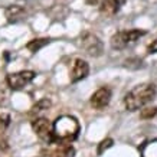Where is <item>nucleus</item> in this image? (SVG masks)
Returning a JSON list of instances; mask_svg holds the SVG:
<instances>
[{"label":"nucleus","instance_id":"1","mask_svg":"<svg viewBox=\"0 0 157 157\" xmlns=\"http://www.w3.org/2000/svg\"><path fill=\"white\" fill-rule=\"evenodd\" d=\"M81 125L74 115L65 114L53 121V138L56 143H71L79 134Z\"/></svg>","mask_w":157,"mask_h":157},{"label":"nucleus","instance_id":"2","mask_svg":"<svg viewBox=\"0 0 157 157\" xmlns=\"http://www.w3.org/2000/svg\"><path fill=\"white\" fill-rule=\"evenodd\" d=\"M156 97V85L146 82V84H140L136 88L127 92V95L124 97V105L125 108L130 111H137V109L143 108L146 104L154 100Z\"/></svg>","mask_w":157,"mask_h":157},{"label":"nucleus","instance_id":"3","mask_svg":"<svg viewBox=\"0 0 157 157\" xmlns=\"http://www.w3.org/2000/svg\"><path fill=\"white\" fill-rule=\"evenodd\" d=\"M146 32L140 30V29H131V30H121L113 35L111 38V46L114 49H124L125 46H128L130 43H134L136 40L144 36Z\"/></svg>","mask_w":157,"mask_h":157},{"label":"nucleus","instance_id":"4","mask_svg":"<svg viewBox=\"0 0 157 157\" xmlns=\"http://www.w3.org/2000/svg\"><path fill=\"white\" fill-rule=\"evenodd\" d=\"M36 78V72L33 71H19L14 72V74H10L6 78V82H7V86L13 91H19L22 88L30 84Z\"/></svg>","mask_w":157,"mask_h":157},{"label":"nucleus","instance_id":"5","mask_svg":"<svg viewBox=\"0 0 157 157\" xmlns=\"http://www.w3.org/2000/svg\"><path fill=\"white\" fill-rule=\"evenodd\" d=\"M79 45L90 56H101L102 51H104V46H102V42L100 40V38L97 35L88 33V32L82 33Z\"/></svg>","mask_w":157,"mask_h":157},{"label":"nucleus","instance_id":"6","mask_svg":"<svg viewBox=\"0 0 157 157\" xmlns=\"http://www.w3.org/2000/svg\"><path fill=\"white\" fill-rule=\"evenodd\" d=\"M32 128H33L35 134H36L42 141H45V143H52V141H55V138H53V124L49 123L48 118L39 117V118L33 120V121H32Z\"/></svg>","mask_w":157,"mask_h":157},{"label":"nucleus","instance_id":"7","mask_svg":"<svg viewBox=\"0 0 157 157\" xmlns=\"http://www.w3.org/2000/svg\"><path fill=\"white\" fill-rule=\"evenodd\" d=\"M90 74V65L88 62L81 59V58H76L74 63H72V69H71V82L72 84H76V82L82 81L84 78H86Z\"/></svg>","mask_w":157,"mask_h":157},{"label":"nucleus","instance_id":"8","mask_svg":"<svg viewBox=\"0 0 157 157\" xmlns=\"http://www.w3.org/2000/svg\"><path fill=\"white\" fill-rule=\"evenodd\" d=\"M91 105L95 109H102L109 104L111 101V90L107 86H101L91 95Z\"/></svg>","mask_w":157,"mask_h":157},{"label":"nucleus","instance_id":"9","mask_svg":"<svg viewBox=\"0 0 157 157\" xmlns=\"http://www.w3.org/2000/svg\"><path fill=\"white\" fill-rule=\"evenodd\" d=\"M25 13H26V10H25L23 6H20V5H10L9 7L5 10L6 19H7L9 23H16V22H19V20L25 16Z\"/></svg>","mask_w":157,"mask_h":157},{"label":"nucleus","instance_id":"10","mask_svg":"<svg viewBox=\"0 0 157 157\" xmlns=\"http://www.w3.org/2000/svg\"><path fill=\"white\" fill-rule=\"evenodd\" d=\"M121 2L123 0H104L100 6V12L105 16H113L118 12Z\"/></svg>","mask_w":157,"mask_h":157},{"label":"nucleus","instance_id":"11","mask_svg":"<svg viewBox=\"0 0 157 157\" xmlns=\"http://www.w3.org/2000/svg\"><path fill=\"white\" fill-rule=\"evenodd\" d=\"M141 157H157V138L148 140L140 147Z\"/></svg>","mask_w":157,"mask_h":157},{"label":"nucleus","instance_id":"12","mask_svg":"<svg viewBox=\"0 0 157 157\" xmlns=\"http://www.w3.org/2000/svg\"><path fill=\"white\" fill-rule=\"evenodd\" d=\"M75 156V148L69 143H61L59 148L55 153V157H74Z\"/></svg>","mask_w":157,"mask_h":157},{"label":"nucleus","instance_id":"13","mask_svg":"<svg viewBox=\"0 0 157 157\" xmlns=\"http://www.w3.org/2000/svg\"><path fill=\"white\" fill-rule=\"evenodd\" d=\"M49 43V39L46 38H42V39H33L26 45V48L30 51V52H38L39 49H42L43 46H46Z\"/></svg>","mask_w":157,"mask_h":157},{"label":"nucleus","instance_id":"14","mask_svg":"<svg viewBox=\"0 0 157 157\" xmlns=\"http://www.w3.org/2000/svg\"><path fill=\"white\" fill-rule=\"evenodd\" d=\"M9 124H10V115L0 114V138H2V136H3L5 131L7 130Z\"/></svg>","mask_w":157,"mask_h":157},{"label":"nucleus","instance_id":"15","mask_svg":"<svg viewBox=\"0 0 157 157\" xmlns=\"http://www.w3.org/2000/svg\"><path fill=\"white\" fill-rule=\"evenodd\" d=\"M140 117H141V118H144V120L154 118V117H157V108H156V107H151V108H144V109H141Z\"/></svg>","mask_w":157,"mask_h":157},{"label":"nucleus","instance_id":"16","mask_svg":"<svg viewBox=\"0 0 157 157\" xmlns=\"http://www.w3.org/2000/svg\"><path fill=\"white\" fill-rule=\"evenodd\" d=\"M113 144H114V140L113 138H105V140H102L100 143V146H98V154H102V153L107 150V148L113 147Z\"/></svg>","mask_w":157,"mask_h":157},{"label":"nucleus","instance_id":"17","mask_svg":"<svg viewBox=\"0 0 157 157\" xmlns=\"http://www.w3.org/2000/svg\"><path fill=\"white\" fill-rule=\"evenodd\" d=\"M49 105H51V102H49L48 100H42L38 105H36V107H35V109H36V111H40V109H46Z\"/></svg>","mask_w":157,"mask_h":157},{"label":"nucleus","instance_id":"18","mask_svg":"<svg viewBox=\"0 0 157 157\" xmlns=\"http://www.w3.org/2000/svg\"><path fill=\"white\" fill-rule=\"evenodd\" d=\"M148 51H150L151 53H156L157 52V39L151 43V45H150V46H148Z\"/></svg>","mask_w":157,"mask_h":157}]
</instances>
